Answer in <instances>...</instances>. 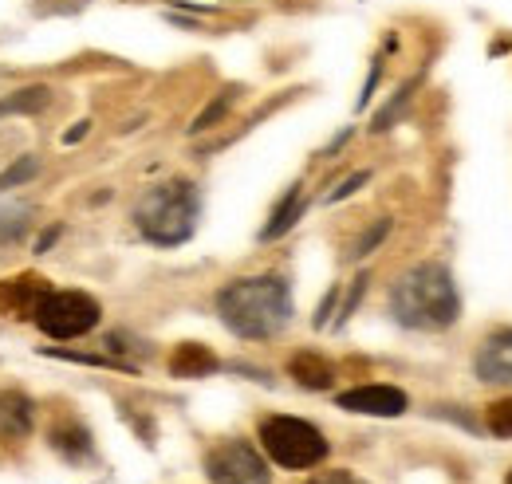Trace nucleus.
Segmentation results:
<instances>
[{
  "instance_id": "nucleus-1",
  "label": "nucleus",
  "mask_w": 512,
  "mask_h": 484,
  "mask_svg": "<svg viewBox=\"0 0 512 484\" xmlns=\"http://www.w3.org/2000/svg\"><path fill=\"white\" fill-rule=\"evenodd\" d=\"M217 315L241 339H272L292 319V292L280 276L233 280L217 292Z\"/></svg>"
},
{
  "instance_id": "nucleus-2",
  "label": "nucleus",
  "mask_w": 512,
  "mask_h": 484,
  "mask_svg": "<svg viewBox=\"0 0 512 484\" xmlns=\"http://www.w3.org/2000/svg\"><path fill=\"white\" fill-rule=\"evenodd\" d=\"M390 315L410 331H446L461 315L457 284L442 264H418L390 288Z\"/></svg>"
},
{
  "instance_id": "nucleus-3",
  "label": "nucleus",
  "mask_w": 512,
  "mask_h": 484,
  "mask_svg": "<svg viewBox=\"0 0 512 484\" xmlns=\"http://www.w3.org/2000/svg\"><path fill=\"white\" fill-rule=\"evenodd\" d=\"M201 217V197L190 182H162L142 193V201L134 205V225L150 244L174 248L186 244L197 229Z\"/></svg>"
},
{
  "instance_id": "nucleus-4",
  "label": "nucleus",
  "mask_w": 512,
  "mask_h": 484,
  "mask_svg": "<svg viewBox=\"0 0 512 484\" xmlns=\"http://www.w3.org/2000/svg\"><path fill=\"white\" fill-rule=\"evenodd\" d=\"M264 453L284 469H312L327 457V437L300 418H264L260 422Z\"/></svg>"
},
{
  "instance_id": "nucleus-5",
  "label": "nucleus",
  "mask_w": 512,
  "mask_h": 484,
  "mask_svg": "<svg viewBox=\"0 0 512 484\" xmlns=\"http://www.w3.org/2000/svg\"><path fill=\"white\" fill-rule=\"evenodd\" d=\"M99 315V303L87 292H48L36 311V323L52 339H79L99 323Z\"/></svg>"
},
{
  "instance_id": "nucleus-6",
  "label": "nucleus",
  "mask_w": 512,
  "mask_h": 484,
  "mask_svg": "<svg viewBox=\"0 0 512 484\" xmlns=\"http://www.w3.org/2000/svg\"><path fill=\"white\" fill-rule=\"evenodd\" d=\"M205 473L213 484H268L272 473L264 457L245 441H225L205 457Z\"/></svg>"
},
{
  "instance_id": "nucleus-7",
  "label": "nucleus",
  "mask_w": 512,
  "mask_h": 484,
  "mask_svg": "<svg viewBox=\"0 0 512 484\" xmlns=\"http://www.w3.org/2000/svg\"><path fill=\"white\" fill-rule=\"evenodd\" d=\"M48 280L36 276V272H20L12 280H0V311L8 319H36L40 303L48 296Z\"/></svg>"
},
{
  "instance_id": "nucleus-8",
  "label": "nucleus",
  "mask_w": 512,
  "mask_h": 484,
  "mask_svg": "<svg viewBox=\"0 0 512 484\" xmlns=\"http://www.w3.org/2000/svg\"><path fill=\"white\" fill-rule=\"evenodd\" d=\"M339 410L371 414V418H398V414H406V394L394 386H355V390L339 394Z\"/></svg>"
},
{
  "instance_id": "nucleus-9",
  "label": "nucleus",
  "mask_w": 512,
  "mask_h": 484,
  "mask_svg": "<svg viewBox=\"0 0 512 484\" xmlns=\"http://www.w3.org/2000/svg\"><path fill=\"white\" fill-rule=\"evenodd\" d=\"M477 378L512 386V331H497L485 339V347L477 351Z\"/></svg>"
},
{
  "instance_id": "nucleus-10",
  "label": "nucleus",
  "mask_w": 512,
  "mask_h": 484,
  "mask_svg": "<svg viewBox=\"0 0 512 484\" xmlns=\"http://www.w3.org/2000/svg\"><path fill=\"white\" fill-rule=\"evenodd\" d=\"M32 402L20 390H0V441H24L32 433Z\"/></svg>"
},
{
  "instance_id": "nucleus-11",
  "label": "nucleus",
  "mask_w": 512,
  "mask_h": 484,
  "mask_svg": "<svg viewBox=\"0 0 512 484\" xmlns=\"http://www.w3.org/2000/svg\"><path fill=\"white\" fill-rule=\"evenodd\" d=\"M52 449H56L64 461H75V465H79V461H91V453H95L91 433L75 422V418H64V422L52 425Z\"/></svg>"
},
{
  "instance_id": "nucleus-12",
  "label": "nucleus",
  "mask_w": 512,
  "mask_h": 484,
  "mask_svg": "<svg viewBox=\"0 0 512 484\" xmlns=\"http://www.w3.org/2000/svg\"><path fill=\"white\" fill-rule=\"evenodd\" d=\"M217 370V355L201 343H182L174 355H170V374L174 378H205Z\"/></svg>"
},
{
  "instance_id": "nucleus-13",
  "label": "nucleus",
  "mask_w": 512,
  "mask_h": 484,
  "mask_svg": "<svg viewBox=\"0 0 512 484\" xmlns=\"http://www.w3.org/2000/svg\"><path fill=\"white\" fill-rule=\"evenodd\" d=\"M288 374H292L300 386H308V390H327L331 378H335L331 363L320 359L316 351H300V355H292V359H288Z\"/></svg>"
},
{
  "instance_id": "nucleus-14",
  "label": "nucleus",
  "mask_w": 512,
  "mask_h": 484,
  "mask_svg": "<svg viewBox=\"0 0 512 484\" xmlns=\"http://www.w3.org/2000/svg\"><path fill=\"white\" fill-rule=\"evenodd\" d=\"M300 217H304V189H300V185H292V189L284 193V201L276 205L272 221L260 229V241H276V237H284Z\"/></svg>"
},
{
  "instance_id": "nucleus-15",
  "label": "nucleus",
  "mask_w": 512,
  "mask_h": 484,
  "mask_svg": "<svg viewBox=\"0 0 512 484\" xmlns=\"http://www.w3.org/2000/svg\"><path fill=\"white\" fill-rule=\"evenodd\" d=\"M40 107H48V87H28V91H20L12 99H0V119L4 115H32Z\"/></svg>"
},
{
  "instance_id": "nucleus-16",
  "label": "nucleus",
  "mask_w": 512,
  "mask_h": 484,
  "mask_svg": "<svg viewBox=\"0 0 512 484\" xmlns=\"http://www.w3.org/2000/svg\"><path fill=\"white\" fill-rule=\"evenodd\" d=\"M36 174H40V162H36V158H20L16 166H8V170L0 174V189H16V185L32 182Z\"/></svg>"
},
{
  "instance_id": "nucleus-17",
  "label": "nucleus",
  "mask_w": 512,
  "mask_h": 484,
  "mask_svg": "<svg viewBox=\"0 0 512 484\" xmlns=\"http://www.w3.org/2000/svg\"><path fill=\"white\" fill-rule=\"evenodd\" d=\"M485 422H489V429H493L497 437H512V398L493 402V406L485 410Z\"/></svg>"
},
{
  "instance_id": "nucleus-18",
  "label": "nucleus",
  "mask_w": 512,
  "mask_h": 484,
  "mask_svg": "<svg viewBox=\"0 0 512 484\" xmlns=\"http://www.w3.org/2000/svg\"><path fill=\"white\" fill-rule=\"evenodd\" d=\"M229 107H233V91H225V95H221L217 103H209V107H205V111H201V115L193 119L190 130H193V134H201V130H209L213 122H221V119H225V111H229Z\"/></svg>"
},
{
  "instance_id": "nucleus-19",
  "label": "nucleus",
  "mask_w": 512,
  "mask_h": 484,
  "mask_svg": "<svg viewBox=\"0 0 512 484\" xmlns=\"http://www.w3.org/2000/svg\"><path fill=\"white\" fill-rule=\"evenodd\" d=\"M386 233H390V221H379V225H375V229H367V233H363V237H359V244H355V252H351V256H355V260H359V256H367V252H375V248H379V244H383V237Z\"/></svg>"
},
{
  "instance_id": "nucleus-20",
  "label": "nucleus",
  "mask_w": 512,
  "mask_h": 484,
  "mask_svg": "<svg viewBox=\"0 0 512 484\" xmlns=\"http://www.w3.org/2000/svg\"><path fill=\"white\" fill-rule=\"evenodd\" d=\"M367 178H371V174H351L339 189H331V193H327V201H343V197H351L359 185H367Z\"/></svg>"
},
{
  "instance_id": "nucleus-21",
  "label": "nucleus",
  "mask_w": 512,
  "mask_h": 484,
  "mask_svg": "<svg viewBox=\"0 0 512 484\" xmlns=\"http://www.w3.org/2000/svg\"><path fill=\"white\" fill-rule=\"evenodd\" d=\"M363 292H367V276H359L355 284H351V296H347V303H343V315H339V323H347V315L359 307V300H363Z\"/></svg>"
},
{
  "instance_id": "nucleus-22",
  "label": "nucleus",
  "mask_w": 512,
  "mask_h": 484,
  "mask_svg": "<svg viewBox=\"0 0 512 484\" xmlns=\"http://www.w3.org/2000/svg\"><path fill=\"white\" fill-rule=\"evenodd\" d=\"M308 484H363L355 473H347V469H339V473H320V477H312Z\"/></svg>"
},
{
  "instance_id": "nucleus-23",
  "label": "nucleus",
  "mask_w": 512,
  "mask_h": 484,
  "mask_svg": "<svg viewBox=\"0 0 512 484\" xmlns=\"http://www.w3.org/2000/svg\"><path fill=\"white\" fill-rule=\"evenodd\" d=\"M335 300H339V288H331V292L323 296L320 311H316V327H327V315H331V307H335Z\"/></svg>"
},
{
  "instance_id": "nucleus-24",
  "label": "nucleus",
  "mask_w": 512,
  "mask_h": 484,
  "mask_svg": "<svg viewBox=\"0 0 512 484\" xmlns=\"http://www.w3.org/2000/svg\"><path fill=\"white\" fill-rule=\"evenodd\" d=\"M87 126H91V122H79L75 130H67V134H64V142H67V146H71V142H79V138L87 134Z\"/></svg>"
},
{
  "instance_id": "nucleus-25",
  "label": "nucleus",
  "mask_w": 512,
  "mask_h": 484,
  "mask_svg": "<svg viewBox=\"0 0 512 484\" xmlns=\"http://www.w3.org/2000/svg\"><path fill=\"white\" fill-rule=\"evenodd\" d=\"M56 237H60V229H48V233L40 237V244H36V248H40V252H48V248L56 244Z\"/></svg>"
},
{
  "instance_id": "nucleus-26",
  "label": "nucleus",
  "mask_w": 512,
  "mask_h": 484,
  "mask_svg": "<svg viewBox=\"0 0 512 484\" xmlns=\"http://www.w3.org/2000/svg\"><path fill=\"white\" fill-rule=\"evenodd\" d=\"M509 484H512V473H509Z\"/></svg>"
}]
</instances>
